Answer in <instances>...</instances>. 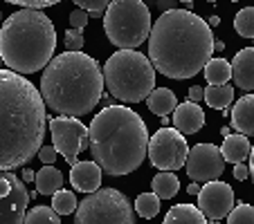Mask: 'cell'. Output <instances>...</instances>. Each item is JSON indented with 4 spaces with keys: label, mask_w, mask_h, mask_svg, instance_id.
Here are the masks:
<instances>
[{
    "label": "cell",
    "mask_w": 254,
    "mask_h": 224,
    "mask_svg": "<svg viewBox=\"0 0 254 224\" xmlns=\"http://www.w3.org/2000/svg\"><path fill=\"white\" fill-rule=\"evenodd\" d=\"M104 70L83 52L59 54L41 77V94L50 110L65 117H83L104 96Z\"/></svg>",
    "instance_id": "277c9868"
},
{
    "label": "cell",
    "mask_w": 254,
    "mask_h": 224,
    "mask_svg": "<svg viewBox=\"0 0 254 224\" xmlns=\"http://www.w3.org/2000/svg\"><path fill=\"white\" fill-rule=\"evenodd\" d=\"M221 133H223V137H227V134H232V133H230V126H223V128H221Z\"/></svg>",
    "instance_id": "7bdbcfd3"
},
{
    "label": "cell",
    "mask_w": 254,
    "mask_h": 224,
    "mask_svg": "<svg viewBox=\"0 0 254 224\" xmlns=\"http://www.w3.org/2000/svg\"><path fill=\"white\" fill-rule=\"evenodd\" d=\"M155 65L137 49H120L104 63V81L111 96L124 103L146 101L155 90Z\"/></svg>",
    "instance_id": "8992f818"
},
{
    "label": "cell",
    "mask_w": 254,
    "mask_h": 224,
    "mask_svg": "<svg viewBox=\"0 0 254 224\" xmlns=\"http://www.w3.org/2000/svg\"><path fill=\"white\" fill-rule=\"evenodd\" d=\"M207 215L200 211V206L191 204H176L167 215L164 224H205Z\"/></svg>",
    "instance_id": "d6986e66"
},
{
    "label": "cell",
    "mask_w": 254,
    "mask_h": 224,
    "mask_svg": "<svg viewBox=\"0 0 254 224\" xmlns=\"http://www.w3.org/2000/svg\"><path fill=\"white\" fill-rule=\"evenodd\" d=\"M65 49L67 52H81L83 49V34L81 29H67L65 32Z\"/></svg>",
    "instance_id": "4dcf8cb0"
},
{
    "label": "cell",
    "mask_w": 254,
    "mask_h": 224,
    "mask_svg": "<svg viewBox=\"0 0 254 224\" xmlns=\"http://www.w3.org/2000/svg\"><path fill=\"white\" fill-rule=\"evenodd\" d=\"M230 2H239V0H230Z\"/></svg>",
    "instance_id": "bcb514c9"
},
{
    "label": "cell",
    "mask_w": 254,
    "mask_h": 224,
    "mask_svg": "<svg viewBox=\"0 0 254 224\" xmlns=\"http://www.w3.org/2000/svg\"><path fill=\"white\" fill-rule=\"evenodd\" d=\"M79 9H86L88 14H106L113 0H72Z\"/></svg>",
    "instance_id": "f546056e"
},
{
    "label": "cell",
    "mask_w": 254,
    "mask_h": 224,
    "mask_svg": "<svg viewBox=\"0 0 254 224\" xmlns=\"http://www.w3.org/2000/svg\"><path fill=\"white\" fill-rule=\"evenodd\" d=\"M50 133H52L54 148L59 150V155H63V159L70 166L79 164L77 155L90 148V130L79 121V117H54L50 119Z\"/></svg>",
    "instance_id": "30bf717a"
},
{
    "label": "cell",
    "mask_w": 254,
    "mask_h": 224,
    "mask_svg": "<svg viewBox=\"0 0 254 224\" xmlns=\"http://www.w3.org/2000/svg\"><path fill=\"white\" fill-rule=\"evenodd\" d=\"M207 23H209L211 27H216V25L221 23V18H218V16H209V20H207Z\"/></svg>",
    "instance_id": "b9f144b4"
},
{
    "label": "cell",
    "mask_w": 254,
    "mask_h": 224,
    "mask_svg": "<svg viewBox=\"0 0 254 224\" xmlns=\"http://www.w3.org/2000/svg\"><path fill=\"white\" fill-rule=\"evenodd\" d=\"M234 177H236L239 181L248 179V177H250V166H245L243 162H241V164H234Z\"/></svg>",
    "instance_id": "e575fe53"
},
{
    "label": "cell",
    "mask_w": 254,
    "mask_h": 224,
    "mask_svg": "<svg viewBox=\"0 0 254 224\" xmlns=\"http://www.w3.org/2000/svg\"><path fill=\"white\" fill-rule=\"evenodd\" d=\"M225 220L230 224H254V206H250V204L234 206Z\"/></svg>",
    "instance_id": "f1b7e54d"
},
{
    "label": "cell",
    "mask_w": 254,
    "mask_h": 224,
    "mask_svg": "<svg viewBox=\"0 0 254 224\" xmlns=\"http://www.w3.org/2000/svg\"><path fill=\"white\" fill-rule=\"evenodd\" d=\"M45 99L32 81L14 70L0 72V171L32 162L45 137Z\"/></svg>",
    "instance_id": "6da1fadb"
},
{
    "label": "cell",
    "mask_w": 254,
    "mask_h": 224,
    "mask_svg": "<svg viewBox=\"0 0 254 224\" xmlns=\"http://www.w3.org/2000/svg\"><path fill=\"white\" fill-rule=\"evenodd\" d=\"M101 173H104V168L95 159L79 162L70 166V181L79 193H95L101 186Z\"/></svg>",
    "instance_id": "9a60e30c"
},
{
    "label": "cell",
    "mask_w": 254,
    "mask_h": 224,
    "mask_svg": "<svg viewBox=\"0 0 254 224\" xmlns=\"http://www.w3.org/2000/svg\"><path fill=\"white\" fill-rule=\"evenodd\" d=\"M221 153H223V157H225V162L241 164V162H245V159H250L252 143H250L248 134H243V133L227 134L223 146H221Z\"/></svg>",
    "instance_id": "ac0fdd59"
},
{
    "label": "cell",
    "mask_w": 254,
    "mask_h": 224,
    "mask_svg": "<svg viewBox=\"0 0 254 224\" xmlns=\"http://www.w3.org/2000/svg\"><path fill=\"white\" fill-rule=\"evenodd\" d=\"M61 186H63V175L52 164H45L36 173V191L43 193V195H54L57 191H61Z\"/></svg>",
    "instance_id": "44dd1931"
},
{
    "label": "cell",
    "mask_w": 254,
    "mask_h": 224,
    "mask_svg": "<svg viewBox=\"0 0 254 224\" xmlns=\"http://www.w3.org/2000/svg\"><path fill=\"white\" fill-rule=\"evenodd\" d=\"M187 134H183L178 128L162 126L149 141V159L160 171H178L185 168L189 157Z\"/></svg>",
    "instance_id": "9c48e42d"
},
{
    "label": "cell",
    "mask_w": 254,
    "mask_h": 224,
    "mask_svg": "<svg viewBox=\"0 0 254 224\" xmlns=\"http://www.w3.org/2000/svg\"><path fill=\"white\" fill-rule=\"evenodd\" d=\"M205 79L209 86H225L232 79V63L225 58H211L205 65Z\"/></svg>",
    "instance_id": "603a6c76"
},
{
    "label": "cell",
    "mask_w": 254,
    "mask_h": 224,
    "mask_svg": "<svg viewBox=\"0 0 254 224\" xmlns=\"http://www.w3.org/2000/svg\"><path fill=\"white\" fill-rule=\"evenodd\" d=\"M160 200H162V197L155 191L137 195V200H135V211H137V215H142V218H146V220L155 218V215L160 213Z\"/></svg>",
    "instance_id": "d4e9b609"
},
{
    "label": "cell",
    "mask_w": 254,
    "mask_h": 224,
    "mask_svg": "<svg viewBox=\"0 0 254 224\" xmlns=\"http://www.w3.org/2000/svg\"><path fill=\"white\" fill-rule=\"evenodd\" d=\"M196 197H198V206L207 215L209 222H218V220L227 218L230 211L234 209V191H232L230 184H225L221 179L205 181Z\"/></svg>",
    "instance_id": "4fadbf2b"
},
{
    "label": "cell",
    "mask_w": 254,
    "mask_h": 224,
    "mask_svg": "<svg viewBox=\"0 0 254 224\" xmlns=\"http://www.w3.org/2000/svg\"><path fill=\"white\" fill-rule=\"evenodd\" d=\"M70 25L74 29H83L88 25V11L86 9H74L70 14Z\"/></svg>",
    "instance_id": "d6a6232c"
},
{
    "label": "cell",
    "mask_w": 254,
    "mask_h": 224,
    "mask_svg": "<svg viewBox=\"0 0 254 224\" xmlns=\"http://www.w3.org/2000/svg\"><path fill=\"white\" fill-rule=\"evenodd\" d=\"M151 184H153V191L158 193L162 200H171V197H176V193L180 191V179L173 175V171L158 173Z\"/></svg>",
    "instance_id": "cb8c5ba5"
},
{
    "label": "cell",
    "mask_w": 254,
    "mask_h": 224,
    "mask_svg": "<svg viewBox=\"0 0 254 224\" xmlns=\"http://www.w3.org/2000/svg\"><path fill=\"white\" fill-rule=\"evenodd\" d=\"M223 49H225V43H223V41H216V43H214V52H223Z\"/></svg>",
    "instance_id": "60d3db41"
},
{
    "label": "cell",
    "mask_w": 254,
    "mask_h": 224,
    "mask_svg": "<svg viewBox=\"0 0 254 224\" xmlns=\"http://www.w3.org/2000/svg\"><path fill=\"white\" fill-rule=\"evenodd\" d=\"M230 119L236 133L254 137V94H245L236 101V105L230 110Z\"/></svg>",
    "instance_id": "e0dca14e"
},
{
    "label": "cell",
    "mask_w": 254,
    "mask_h": 224,
    "mask_svg": "<svg viewBox=\"0 0 254 224\" xmlns=\"http://www.w3.org/2000/svg\"><path fill=\"white\" fill-rule=\"evenodd\" d=\"M23 179L25 181H36V173H34L32 168H25V171H23Z\"/></svg>",
    "instance_id": "74e56055"
},
{
    "label": "cell",
    "mask_w": 254,
    "mask_h": 224,
    "mask_svg": "<svg viewBox=\"0 0 254 224\" xmlns=\"http://www.w3.org/2000/svg\"><path fill=\"white\" fill-rule=\"evenodd\" d=\"M9 5H20V7H27V9H43V7H52L61 0H5Z\"/></svg>",
    "instance_id": "1f68e13d"
},
{
    "label": "cell",
    "mask_w": 254,
    "mask_h": 224,
    "mask_svg": "<svg viewBox=\"0 0 254 224\" xmlns=\"http://www.w3.org/2000/svg\"><path fill=\"white\" fill-rule=\"evenodd\" d=\"M90 130V155L104 173L113 177L130 175L149 155V130L144 119L126 105H106L97 112Z\"/></svg>",
    "instance_id": "3957f363"
},
{
    "label": "cell",
    "mask_w": 254,
    "mask_h": 224,
    "mask_svg": "<svg viewBox=\"0 0 254 224\" xmlns=\"http://www.w3.org/2000/svg\"><path fill=\"white\" fill-rule=\"evenodd\" d=\"M209 2H216V0H209Z\"/></svg>",
    "instance_id": "7dc6e473"
},
{
    "label": "cell",
    "mask_w": 254,
    "mask_h": 224,
    "mask_svg": "<svg viewBox=\"0 0 254 224\" xmlns=\"http://www.w3.org/2000/svg\"><path fill=\"white\" fill-rule=\"evenodd\" d=\"M189 99L196 101V103H198V101H202V99H205V90H202L200 86H193L191 90H189Z\"/></svg>",
    "instance_id": "8d00e7d4"
},
{
    "label": "cell",
    "mask_w": 254,
    "mask_h": 224,
    "mask_svg": "<svg viewBox=\"0 0 254 224\" xmlns=\"http://www.w3.org/2000/svg\"><path fill=\"white\" fill-rule=\"evenodd\" d=\"M214 32L207 20L189 9L162 11L149 36V58L169 79L196 77L214 54Z\"/></svg>",
    "instance_id": "7a4b0ae2"
},
{
    "label": "cell",
    "mask_w": 254,
    "mask_h": 224,
    "mask_svg": "<svg viewBox=\"0 0 254 224\" xmlns=\"http://www.w3.org/2000/svg\"><path fill=\"white\" fill-rule=\"evenodd\" d=\"M155 7L162 11H171V9H178V0H155Z\"/></svg>",
    "instance_id": "d590c367"
},
{
    "label": "cell",
    "mask_w": 254,
    "mask_h": 224,
    "mask_svg": "<svg viewBox=\"0 0 254 224\" xmlns=\"http://www.w3.org/2000/svg\"><path fill=\"white\" fill-rule=\"evenodd\" d=\"M248 166H250V175H252V181H254V143H252V153H250V159H248Z\"/></svg>",
    "instance_id": "f35d334b"
},
{
    "label": "cell",
    "mask_w": 254,
    "mask_h": 224,
    "mask_svg": "<svg viewBox=\"0 0 254 224\" xmlns=\"http://www.w3.org/2000/svg\"><path fill=\"white\" fill-rule=\"evenodd\" d=\"M185 168H187V175L193 181H211L223 175L225 157H223L221 148L214 146V143H196L193 148H189Z\"/></svg>",
    "instance_id": "7c38bea8"
},
{
    "label": "cell",
    "mask_w": 254,
    "mask_h": 224,
    "mask_svg": "<svg viewBox=\"0 0 254 224\" xmlns=\"http://www.w3.org/2000/svg\"><path fill=\"white\" fill-rule=\"evenodd\" d=\"M29 193L25 188V179H18L11 171H2L0 175V222L20 224L25 222V211L29 204Z\"/></svg>",
    "instance_id": "8fae6325"
},
{
    "label": "cell",
    "mask_w": 254,
    "mask_h": 224,
    "mask_svg": "<svg viewBox=\"0 0 254 224\" xmlns=\"http://www.w3.org/2000/svg\"><path fill=\"white\" fill-rule=\"evenodd\" d=\"M52 206L57 209V213L61 215H67L72 213V211H77V195L72 191H57L52 195Z\"/></svg>",
    "instance_id": "83f0119b"
},
{
    "label": "cell",
    "mask_w": 254,
    "mask_h": 224,
    "mask_svg": "<svg viewBox=\"0 0 254 224\" xmlns=\"http://www.w3.org/2000/svg\"><path fill=\"white\" fill-rule=\"evenodd\" d=\"M146 103H149L151 112H153V115H158V117L171 115L173 110L178 108V99H176V94H173L169 88H155V90L149 94Z\"/></svg>",
    "instance_id": "ffe728a7"
},
{
    "label": "cell",
    "mask_w": 254,
    "mask_h": 224,
    "mask_svg": "<svg viewBox=\"0 0 254 224\" xmlns=\"http://www.w3.org/2000/svg\"><path fill=\"white\" fill-rule=\"evenodd\" d=\"M234 29L243 39H254V7H245L234 16Z\"/></svg>",
    "instance_id": "4316f807"
},
{
    "label": "cell",
    "mask_w": 254,
    "mask_h": 224,
    "mask_svg": "<svg viewBox=\"0 0 254 224\" xmlns=\"http://www.w3.org/2000/svg\"><path fill=\"white\" fill-rule=\"evenodd\" d=\"M205 126V112L196 101L187 99L185 103H178L173 110V128H178L183 134H196Z\"/></svg>",
    "instance_id": "5bb4252c"
},
{
    "label": "cell",
    "mask_w": 254,
    "mask_h": 224,
    "mask_svg": "<svg viewBox=\"0 0 254 224\" xmlns=\"http://www.w3.org/2000/svg\"><path fill=\"white\" fill-rule=\"evenodd\" d=\"M57 49L54 25L41 9L14 11L0 29V58L18 74H34L50 65Z\"/></svg>",
    "instance_id": "5b68a950"
},
{
    "label": "cell",
    "mask_w": 254,
    "mask_h": 224,
    "mask_svg": "<svg viewBox=\"0 0 254 224\" xmlns=\"http://www.w3.org/2000/svg\"><path fill=\"white\" fill-rule=\"evenodd\" d=\"M232 79L239 90H254V47H245L232 58Z\"/></svg>",
    "instance_id": "2e32d148"
},
{
    "label": "cell",
    "mask_w": 254,
    "mask_h": 224,
    "mask_svg": "<svg viewBox=\"0 0 254 224\" xmlns=\"http://www.w3.org/2000/svg\"><path fill=\"white\" fill-rule=\"evenodd\" d=\"M135 213L130 202L117 188H97L88 193L77 209V224H135Z\"/></svg>",
    "instance_id": "ba28073f"
},
{
    "label": "cell",
    "mask_w": 254,
    "mask_h": 224,
    "mask_svg": "<svg viewBox=\"0 0 254 224\" xmlns=\"http://www.w3.org/2000/svg\"><path fill=\"white\" fill-rule=\"evenodd\" d=\"M178 2H193V0H178Z\"/></svg>",
    "instance_id": "f6af8a7d"
},
{
    "label": "cell",
    "mask_w": 254,
    "mask_h": 224,
    "mask_svg": "<svg viewBox=\"0 0 254 224\" xmlns=\"http://www.w3.org/2000/svg\"><path fill=\"white\" fill-rule=\"evenodd\" d=\"M57 153H59V150L54 148V143H52V146H43L39 150V159L43 164H54V162H57Z\"/></svg>",
    "instance_id": "836d02e7"
},
{
    "label": "cell",
    "mask_w": 254,
    "mask_h": 224,
    "mask_svg": "<svg viewBox=\"0 0 254 224\" xmlns=\"http://www.w3.org/2000/svg\"><path fill=\"white\" fill-rule=\"evenodd\" d=\"M25 224H61V213H57L54 206H34L25 215Z\"/></svg>",
    "instance_id": "484cf974"
},
{
    "label": "cell",
    "mask_w": 254,
    "mask_h": 224,
    "mask_svg": "<svg viewBox=\"0 0 254 224\" xmlns=\"http://www.w3.org/2000/svg\"><path fill=\"white\" fill-rule=\"evenodd\" d=\"M187 193H191V195H198V193H200V186H198V181H193V184L187 186Z\"/></svg>",
    "instance_id": "ab89813d"
},
{
    "label": "cell",
    "mask_w": 254,
    "mask_h": 224,
    "mask_svg": "<svg viewBox=\"0 0 254 224\" xmlns=\"http://www.w3.org/2000/svg\"><path fill=\"white\" fill-rule=\"evenodd\" d=\"M205 101L209 108L214 110H227L232 105V101H234V88L232 86H209L205 88Z\"/></svg>",
    "instance_id": "7402d4cb"
},
{
    "label": "cell",
    "mask_w": 254,
    "mask_h": 224,
    "mask_svg": "<svg viewBox=\"0 0 254 224\" xmlns=\"http://www.w3.org/2000/svg\"><path fill=\"white\" fill-rule=\"evenodd\" d=\"M162 119V126H171V121H169V115L167 117H160Z\"/></svg>",
    "instance_id": "ee69618b"
},
{
    "label": "cell",
    "mask_w": 254,
    "mask_h": 224,
    "mask_svg": "<svg viewBox=\"0 0 254 224\" xmlns=\"http://www.w3.org/2000/svg\"><path fill=\"white\" fill-rule=\"evenodd\" d=\"M151 11L142 0H113L104 14V32L115 47L137 49L151 36Z\"/></svg>",
    "instance_id": "52a82bcc"
}]
</instances>
